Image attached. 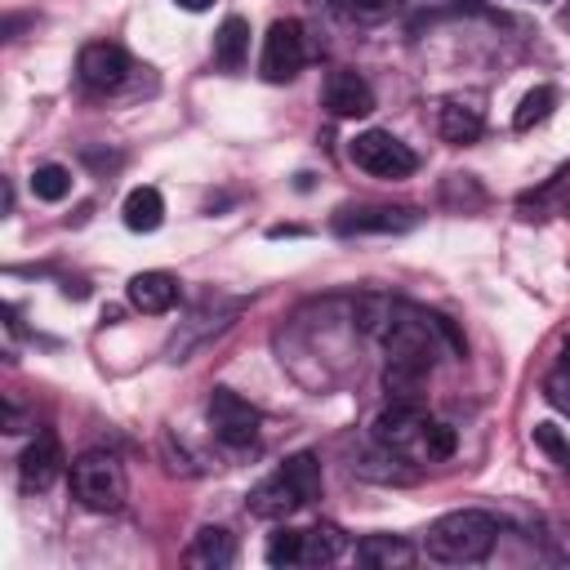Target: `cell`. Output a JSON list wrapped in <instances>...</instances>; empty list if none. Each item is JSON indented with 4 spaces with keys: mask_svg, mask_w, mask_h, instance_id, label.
<instances>
[{
    "mask_svg": "<svg viewBox=\"0 0 570 570\" xmlns=\"http://www.w3.org/2000/svg\"><path fill=\"white\" fill-rule=\"evenodd\" d=\"M374 445L401 454L405 463H441L454 454V428L432 419L419 401H392L370 423Z\"/></svg>",
    "mask_w": 570,
    "mask_h": 570,
    "instance_id": "1",
    "label": "cell"
},
{
    "mask_svg": "<svg viewBox=\"0 0 570 570\" xmlns=\"http://www.w3.org/2000/svg\"><path fill=\"white\" fill-rule=\"evenodd\" d=\"M321 485H325L321 459L303 450V454H289L276 472H267V476L245 494V508H249L254 517H263V521H289L298 508H307V503L321 499Z\"/></svg>",
    "mask_w": 570,
    "mask_h": 570,
    "instance_id": "2",
    "label": "cell"
},
{
    "mask_svg": "<svg viewBox=\"0 0 570 570\" xmlns=\"http://www.w3.org/2000/svg\"><path fill=\"white\" fill-rule=\"evenodd\" d=\"M494 539H499V521L481 508H459V512H445L428 525L423 534V552L441 566H476L494 552Z\"/></svg>",
    "mask_w": 570,
    "mask_h": 570,
    "instance_id": "3",
    "label": "cell"
},
{
    "mask_svg": "<svg viewBox=\"0 0 570 570\" xmlns=\"http://www.w3.org/2000/svg\"><path fill=\"white\" fill-rule=\"evenodd\" d=\"M71 499L85 508V512H116L129 494V481H125V463L111 454V450H85L71 459Z\"/></svg>",
    "mask_w": 570,
    "mask_h": 570,
    "instance_id": "4",
    "label": "cell"
},
{
    "mask_svg": "<svg viewBox=\"0 0 570 570\" xmlns=\"http://www.w3.org/2000/svg\"><path fill=\"white\" fill-rule=\"evenodd\" d=\"M347 552V534L330 521L321 525H307V530H294V525H281L272 539H267V566H330Z\"/></svg>",
    "mask_w": 570,
    "mask_h": 570,
    "instance_id": "5",
    "label": "cell"
},
{
    "mask_svg": "<svg viewBox=\"0 0 570 570\" xmlns=\"http://www.w3.org/2000/svg\"><path fill=\"white\" fill-rule=\"evenodd\" d=\"M347 156H352L356 169H365V174H374V178H410V174L419 169V156H414L396 134H387V129H365V134H356L352 147H347Z\"/></svg>",
    "mask_w": 570,
    "mask_h": 570,
    "instance_id": "6",
    "label": "cell"
},
{
    "mask_svg": "<svg viewBox=\"0 0 570 570\" xmlns=\"http://www.w3.org/2000/svg\"><path fill=\"white\" fill-rule=\"evenodd\" d=\"M303 62H307V36H303V22H294V18L272 22L267 36H263V58H258L263 80L285 85V80H294V76L303 71Z\"/></svg>",
    "mask_w": 570,
    "mask_h": 570,
    "instance_id": "7",
    "label": "cell"
},
{
    "mask_svg": "<svg viewBox=\"0 0 570 570\" xmlns=\"http://www.w3.org/2000/svg\"><path fill=\"white\" fill-rule=\"evenodd\" d=\"M209 423H214V436L227 445V450H249L258 441V423L263 414L232 387H214L209 396Z\"/></svg>",
    "mask_w": 570,
    "mask_h": 570,
    "instance_id": "8",
    "label": "cell"
},
{
    "mask_svg": "<svg viewBox=\"0 0 570 570\" xmlns=\"http://www.w3.org/2000/svg\"><path fill=\"white\" fill-rule=\"evenodd\" d=\"M129 53L116 45V40H89L80 53H76V80L89 89V94H111L125 85L129 76Z\"/></svg>",
    "mask_w": 570,
    "mask_h": 570,
    "instance_id": "9",
    "label": "cell"
},
{
    "mask_svg": "<svg viewBox=\"0 0 570 570\" xmlns=\"http://www.w3.org/2000/svg\"><path fill=\"white\" fill-rule=\"evenodd\" d=\"M419 227V214L414 209H392V205H361V209H338L334 218V232L338 236H396V232H410Z\"/></svg>",
    "mask_w": 570,
    "mask_h": 570,
    "instance_id": "10",
    "label": "cell"
},
{
    "mask_svg": "<svg viewBox=\"0 0 570 570\" xmlns=\"http://www.w3.org/2000/svg\"><path fill=\"white\" fill-rule=\"evenodd\" d=\"M58 476H62V445H58L53 432H36V441H31V445L22 450V459H18V485H22L27 494H40V490H49Z\"/></svg>",
    "mask_w": 570,
    "mask_h": 570,
    "instance_id": "11",
    "label": "cell"
},
{
    "mask_svg": "<svg viewBox=\"0 0 570 570\" xmlns=\"http://www.w3.org/2000/svg\"><path fill=\"white\" fill-rule=\"evenodd\" d=\"M325 107H330V116H338V120L370 116V111H374V89H370V80H365L361 71L338 67V71H330V80H325Z\"/></svg>",
    "mask_w": 570,
    "mask_h": 570,
    "instance_id": "12",
    "label": "cell"
},
{
    "mask_svg": "<svg viewBox=\"0 0 570 570\" xmlns=\"http://www.w3.org/2000/svg\"><path fill=\"white\" fill-rule=\"evenodd\" d=\"M183 561L196 566V570H227V566L236 561V539H232V530H223V525H200V530L191 534Z\"/></svg>",
    "mask_w": 570,
    "mask_h": 570,
    "instance_id": "13",
    "label": "cell"
},
{
    "mask_svg": "<svg viewBox=\"0 0 570 570\" xmlns=\"http://www.w3.org/2000/svg\"><path fill=\"white\" fill-rule=\"evenodd\" d=\"M481 129H485V116H481V107L472 98H445L436 107V134L445 142H459V147L463 142H476Z\"/></svg>",
    "mask_w": 570,
    "mask_h": 570,
    "instance_id": "14",
    "label": "cell"
},
{
    "mask_svg": "<svg viewBox=\"0 0 570 570\" xmlns=\"http://www.w3.org/2000/svg\"><path fill=\"white\" fill-rule=\"evenodd\" d=\"M129 303L138 312H147V316H160V312H169L178 303V281L169 272H138L129 281Z\"/></svg>",
    "mask_w": 570,
    "mask_h": 570,
    "instance_id": "15",
    "label": "cell"
},
{
    "mask_svg": "<svg viewBox=\"0 0 570 570\" xmlns=\"http://www.w3.org/2000/svg\"><path fill=\"white\" fill-rule=\"evenodd\" d=\"M245 58H249V22L240 13H227L214 31V62L223 71H240Z\"/></svg>",
    "mask_w": 570,
    "mask_h": 570,
    "instance_id": "16",
    "label": "cell"
},
{
    "mask_svg": "<svg viewBox=\"0 0 570 570\" xmlns=\"http://www.w3.org/2000/svg\"><path fill=\"white\" fill-rule=\"evenodd\" d=\"M356 561L361 566H374V570H401L414 561V543H405L401 534H365L356 543Z\"/></svg>",
    "mask_w": 570,
    "mask_h": 570,
    "instance_id": "17",
    "label": "cell"
},
{
    "mask_svg": "<svg viewBox=\"0 0 570 570\" xmlns=\"http://www.w3.org/2000/svg\"><path fill=\"white\" fill-rule=\"evenodd\" d=\"M120 214H125V227H129V232H156V227L165 223V200H160L156 187H134V191L125 196Z\"/></svg>",
    "mask_w": 570,
    "mask_h": 570,
    "instance_id": "18",
    "label": "cell"
},
{
    "mask_svg": "<svg viewBox=\"0 0 570 570\" xmlns=\"http://www.w3.org/2000/svg\"><path fill=\"white\" fill-rule=\"evenodd\" d=\"M552 107H557V89H552V85H539V89H530V94L521 98V107H517L512 125H517V129H530V125L548 120V116H552Z\"/></svg>",
    "mask_w": 570,
    "mask_h": 570,
    "instance_id": "19",
    "label": "cell"
},
{
    "mask_svg": "<svg viewBox=\"0 0 570 570\" xmlns=\"http://www.w3.org/2000/svg\"><path fill=\"white\" fill-rule=\"evenodd\" d=\"M31 191H36L40 200H67V196H71V169H67V165H36Z\"/></svg>",
    "mask_w": 570,
    "mask_h": 570,
    "instance_id": "20",
    "label": "cell"
},
{
    "mask_svg": "<svg viewBox=\"0 0 570 570\" xmlns=\"http://www.w3.org/2000/svg\"><path fill=\"white\" fill-rule=\"evenodd\" d=\"M405 0H330L334 13L352 18V22H379V18H392Z\"/></svg>",
    "mask_w": 570,
    "mask_h": 570,
    "instance_id": "21",
    "label": "cell"
},
{
    "mask_svg": "<svg viewBox=\"0 0 570 570\" xmlns=\"http://www.w3.org/2000/svg\"><path fill=\"white\" fill-rule=\"evenodd\" d=\"M534 445H539L561 472H570V436H566L561 428H552V423H534Z\"/></svg>",
    "mask_w": 570,
    "mask_h": 570,
    "instance_id": "22",
    "label": "cell"
},
{
    "mask_svg": "<svg viewBox=\"0 0 570 570\" xmlns=\"http://www.w3.org/2000/svg\"><path fill=\"white\" fill-rule=\"evenodd\" d=\"M543 396L552 410H561L570 419V365H557L548 379H543Z\"/></svg>",
    "mask_w": 570,
    "mask_h": 570,
    "instance_id": "23",
    "label": "cell"
},
{
    "mask_svg": "<svg viewBox=\"0 0 570 570\" xmlns=\"http://www.w3.org/2000/svg\"><path fill=\"white\" fill-rule=\"evenodd\" d=\"M543 548L552 561H570V530L566 525H552V534H543Z\"/></svg>",
    "mask_w": 570,
    "mask_h": 570,
    "instance_id": "24",
    "label": "cell"
},
{
    "mask_svg": "<svg viewBox=\"0 0 570 570\" xmlns=\"http://www.w3.org/2000/svg\"><path fill=\"white\" fill-rule=\"evenodd\" d=\"M174 4H178V9H187V13H200V9H209L214 0H174Z\"/></svg>",
    "mask_w": 570,
    "mask_h": 570,
    "instance_id": "25",
    "label": "cell"
},
{
    "mask_svg": "<svg viewBox=\"0 0 570 570\" xmlns=\"http://www.w3.org/2000/svg\"><path fill=\"white\" fill-rule=\"evenodd\" d=\"M561 365H570V343H566V347H561Z\"/></svg>",
    "mask_w": 570,
    "mask_h": 570,
    "instance_id": "26",
    "label": "cell"
},
{
    "mask_svg": "<svg viewBox=\"0 0 570 570\" xmlns=\"http://www.w3.org/2000/svg\"><path fill=\"white\" fill-rule=\"evenodd\" d=\"M566 22H570V13H566Z\"/></svg>",
    "mask_w": 570,
    "mask_h": 570,
    "instance_id": "27",
    "label": "cell"
}]
</instances>
